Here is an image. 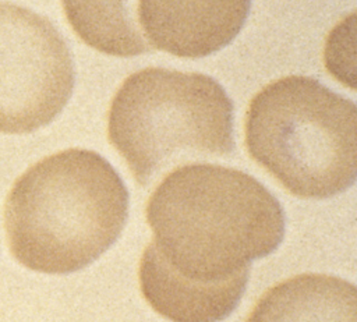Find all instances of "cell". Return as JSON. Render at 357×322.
Returning <instances> with one entry per match:
<instances>
[{"instance_id": "cell-4", "label": "cell", "mask_w": 357, "mask_h": 322, "mask_svg": "<svg viewBox=\"0 0 357 322\" xmlns=\"http://www.w3.org/2000/svg\"><path fill=\"white\" fill-rule=\"evenodd\" d=\"M245 145L290 194L335 197L357 176L356 105L314 78H279L251 99Z\"/></svg>"}, {"instance_id": "cell-2", "label": "cell", "mask_w": 357, "mask_h": 322, "mask_svg": "<svg viewBox=\"0 0 357 322\" xmlns=\"http://www.w3.org/2000/svg\"><path fill=\"white\" fill-rule=\"evenodd\" d=\"M128 217V191L99 153L71 148L43 158L11 187L4 229L25 268L66 275L96 261Z\"/></svg>"}, {"instance_id": "cell-1", "label": "cell", "mask_w": 357, "mask_h": 322, "mask_svg": "<svg viewBox=\"0 0 357 322\" xmlns=\"http://www.w3.org/2000/svg\"><path fill=\"white\" fill-rule=\"evenodd\" d=\"M152 247L178 275L233 279L272 254L284 236L279 201L250 174L219 164L177 167L146 204Z\"/></svg>"}, {"instance_id": "cell-5", "label": "cell", "mask_w": 357, "mask_h": 322, "mask_svg": "<svg viewBox=\"0 0 357 322\" xmlns=\"http://www.w3.org/2000/svg\"><path fill=\"white\" fill-rule=\"evenodd\" d=\"M74 88L71 53L45 17L0 3V132L25 134L49 124Z\"/></svg>"}, {"instance_id": "cell-7", "label": "cell", "mask_w": 357, "mask_h": 322, "mask_svg": "<svg viewBox=\"0 0 357 322\" xmlns=\"http://www.w3.org/2000/svg\"><path fill=\"white\" fill-rule=\"evenodd\" d=\"M250 270L215 283L197 282L174 272L149 243L139 259L138 279L146 302L173 322H219L243 298Z\"/></svg>"}, {"instance_id": "cell-6", "label": "cell", "mask_w": 357, "mask_h": 322, "mask_svg": "<svg viewBox=\"0 0 357 322\" xmlns=\"http://www.w3.org/2000/svg\"><path fill=\"white\" fill-rule=\"evenodd\" d=\"M251 0H138V22L151 47L198 59L229 45Z\"/></svg>"}, {"instance_id": "cell-9", "label": "cell", "mask_w": 357, "mask_h": 322, "mask_svg": "<svg viewBox=\"0 0 357 322\" xmlns=\"http://www.w3.org/2000/svg\"><path fill=\"white\" fill-rule=\"evenodd\" d=\"M68 24L95 50L119 57L149 52L138 22V0H61Z\"/></svg>"}, {"instance_id": "cell-8", "label": "cell", "mask_w": 357, "mask_h": 322, "mask_svg": "<svg viewBox=\"0 0 357 322\" xmlns=\"http://www.w3.org/2000/svg\"><path fill=\"white\" fill-rule=\"evenodd\" d=\"M247 322H357V290L336 276L297 275L266 290Z\"/></svg>"}, {"instance_id": "cell-3", "label": "cell", "mask_w": 357, "mask_h": 322, "mask_svg": "<svg viewBox=\"0 0 357 322\" xmlns=\"http://www.w3.org/2000/svg\"><path fill=\"white\" fill-rule=\"evenodd\" d=\"M107 138L137 183L149 187L177 164L231 155L233 103L205 74L142 68L117 89Z\"/></svg>"}]
</instances>
